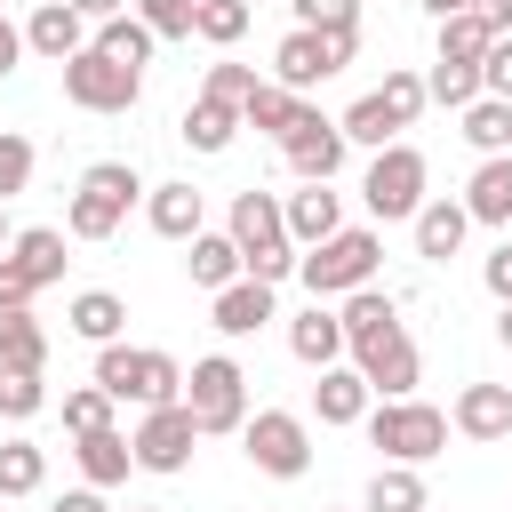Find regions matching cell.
I'll use <instances>...</instances> for the list:
<instances>
[{"label":"cell","instance_id":"1","mask_svg":"<svg viewBox=\"0 0 512 512\" xmlns=\"http://www.w3.org/2000/svg\"><path fill=\"white\" fill-rule=\"evenodd\" d=\"M224 232H232V248H240V280H264V288H280V280L296 272V240H288V224H280V192H264V184L232 192V216H224Z\"/></svg>","mask_w":512,"mask_h":512},{"label":"cell","instance_id":"2","mask_svg":"<svg viewBox=\"0 0 512 512\" xmlns=\"http://www.w3.org/2000/svg\"><path fill=\"white\" fill-rule=\"evenodd\" d=\"M136 200H144L136 160H88L80 184H72V208H64V240H112Z\"/></svg>","mask_w":512,"mask_h":512},{"label":"cell","instance_id":"3","mask_svg":"<svg viewBox=\"0 0 512 512\" xmlns=\"http://www.w3.org/2000/svg\"><path fill=\"white\" fill-rule=\"evenodd\" d=\"M376 264H384L376 224H344V232H328L320 248L296 256V280L312 288V304H336V296H352V288H376Z\"/></svg>","mask_w":512,"mask_h":512},{"label":"cell","instance_id":"4","mask_svg":"<svg viewBox=\"0 0 512 512\" xmlns=\"http://www.w3.org/2000/svg\"><path fill=\"white\" fill-rule=\"evenodd\" d=\"M96 392L136 400V408H168V400H184V368L160 344H96Z\"/></svg>","mask_w":512,"mask_h":512},{"label":"cell","instance_id":"5","mask_svg":"<svg viewBox=\"0 0 512 512\" xmlns=\"http://www.w3.org/2000/svg\"><path fill=\"white\" fill-rule=\"evenodd\" d=\"M368 448H384V464H432L440 448H448V408H432V400H376L368 416Z\"/></svg>","mask_w":512,"mask_h":512},{"label":"cell","instance_id":"6","mask_svg":"<svg viewBox=\"0 0 512 512\" xmlns=\"http://www.w3.org/2000/svg\"><path fill=\"white\" fill-rule=\"evenodd\" d=\"M184 408H192L200 440H216V432H240V424H248V368H240L232 352H208V360H192V368H184Z\"/></svg>","mask_w":512,"mask_h":512},{"label":"cell","instance_id":"7","mask_svg":"<svg viewBox=\"0 0 512 512\" xmlns=\"http://www.w3.org/2000/svg\"><path fill=\"white\" fill-rule=\"evenodd\" d=\"M240 456L264 472V480H304L312 472V424L296 408H256L240 424Z\"/></svg>","mask_w":512,"mask_h":512},{"label":"cell","instance_id":"8","mask_svg":"<svg viewBox=\"0 0 512 512\" xmlns=\"http://www.w3.org/2000/svg\"><path fill=\"white\" fill-rule=\"evenodd\" d=\"M352 56H360V32H296V24H288V40L272 48V88L312 96V88L336 80Z\"/></svg>","mask_w":512,"mask_h":512},{"label":"cell","instance_id":"9","mask_svg":"<svg viewBox=\"0 0 512 512\" xmlns=\"http://www.w3.org/2000/svg\"><path fill=\"white\" fill-rule=\"evenodd\" d=\"M424 184H432L424 152H416V144H384V152L368 160V176H360V200H368L376 224H400V216L424 208Z\"/></svg>","mask_w":512,"mask_h":512},{"label":"cell","instance_id":"10","mask_svg":"<svg viewBox=\"0 0 512 512\" xmlns=\"http://www.w3.org/2000/svg\"><path fill=\"white\" fill-rule=\"evenodd\" d=\"M192 448H200V424H192V408H184V400H168V408H144V424L128 432V456H136V472H160V480H176V472L192 464Z\"/></svg>","mask_w":512,"mask_h":512},{"label":"cell","instance_id":"11","mask_svg":"<svg viewBox=\"0 0 512 512\" xmlns=\"http://www.w3.org/2000/svg\"><path fill=\"white\" fill-rule=\"evenodd\" d=\"M56 72H64V104H80V112H136V96H144V72H128V64H112L96 48H80Z\"/></svg>","mask_w":512,"mask_h":512},{"label":"cell","instance_id":"12","mask_svg":"<svg viewBox=\"0 0 512 512\" xmlns=\"http://www.w3.org/2000/svg\"><path fill=\"white\" fill-rule=\"evenodd\" d=\"M352 368H360V384H368L376 400H416V384H424V352H416V336H408V328H392V336L360 344V352H352Z\"/></svg>","mask_w":512,"mask_h":512},{"label":"cell","instance_id":"13","mask_svg":"<svg viewBox=\"0 0 512 512\" xmlns=\"http://www.w3.org/2000/svg\"><path fill=\"white\" fill-rule=\"evenodd\" d=\"M280 152H288L296 184H336V168H344V152H352V144H344V128H336V120L304 112V128H296V136H288Z\"/></svg>","mask_w":512,"mask_h":512},{"label":"cell","instance_id":"14","mask_svg":"<svg viewBox=\"0 0 512 512\" xmlns=\"http://www.w3.org/2000/svg\"><path fill=\"white\" fill-rule=\"evenodd\" d=\"M448 432H464V440H512V384H464L456 400H448Z\"/></svg>","mask_w":512,"mask_h":512},{"label":"cell","instance_id":"15","mask_svg":"<svg viewBox=\"0 0 512 512\" xmlns=\"http://www.w3.org/2000/svg\"><path fill=\"white\" fill-rule=\"evenodd\" d=\"M280 224H288V240H296V256H304V248H320L328 232H344V192H328V184H296V192L280 200Z\"/></svg>","mask_w":512,"mask_h":512},{"label":"cell","instance_id":"16","mask_svg":"<svg viewBox=\"0 0 512 512\" xmlns=\"http://www.w3.org/2000/svg\"><path fill=\"white\" fill-rule=\"evenodd\" d=\"M24 48H32L40 64H72V56L88 48V24H80L64 0H40V8L24 16Z\"/></svg>","mask_w":512,"mask_h":512},{"label":"cell","instance_id":"17","mask_svg":"<svg viewBox=\"0 0 512 512\" xmlns=\"http://www.w3.org/2000/svg\"><path fill=\"white\" fill-rule=\"evenodd\" d=\"M144 224H152L160 240H192V232H208V200H200V184H144Z\"/></svg>","mask_w":512,"mask_h":512},{"label":"cell","instance_id":"18","mask_svg":"<svg viewBox=\"0 0 512 512\" xmlns=\"http://www.w3.org/2000/svg\"><path fill=\"white\" fill-rule=\"evenodd\" d=\"M288 352L320 376V368H336L344 360V320H336V304H304L296 320H288Z\"/></svg>","mask_w":512,"mask_h":512},{"label":"cell","instance_id":"19","mask_svg":"<svg viewBox=\"0 0 512 512\" xmlns=\"http://www.w3.org/2000/svg\"><path fill=\"white\" fill-rule=\"evenodd\" d=\"M368 408H376V392L360 384V368H352V360L320 368V384H312V416H320V424H360Z\"/></svg>","mask_w":512,"mask_h":512},{"label":"cell","instance_id":"20","mask_svg":"<svg viewBox=\"0 0 512 512\" xmlns=\"http://www.w3.org/2000/svg\"><path fill=\"white\" fill-rule=\"evenodd\" d=\"M464 216H472V224L512 232V152H496V160H480V168H472V184H464Z\"/></svg>","mask_w":512,"mask_h":512},{"label":"cell","instance_id":"21","mask_svg":"<svg viewBox=\"0 0 512 512\" xmlns=\"http://www.w3.org/2000/svg\"><path fill=\"white\" fill-rule=\"evenodd\" d=\"M408 224H416V256H424V264H448V256L464 248V232H472L464 200H424Z\"/></svg>","mask_w":512,"mask_h":512},{"label":"cell","instance_id":"22","mask_svg":"<svg viewBox=\"0 0 512 512\" xmlns=\"http://www.w3.org/2000/svg\"><path fill=\"white\" fill-rule=\"evenodd\" d=\"M8 264H16V272H24V288L40 296L48 280H64V264H72V256H64V232H56V224H32V232H16V240H8Z\"/></svg>","mask_w":512,"mask_h":512},{"label":"cell","instance_id":"23","mask_svg":"<svg viewBox=\"0 0 512 512\" xmlns=\"http://www.w3.org/2000/svg\"><path fill=\"white\" fill-rule=\"evenodd\" d=\"M208 320H216V336H256V328L280 320V312H272V288H264V280H232V288H216Z\"/></svg>","mask_w":512,"mask_h":512},{"label":"cell","instance_id":"24","mask_svg":"<svg viewBox=\"0 0 512 512\" xmlns=\"http://www.w3.org/2000/svg\"><path fill=\"white\" fill-rule=\"evenodd\" d=\"M72 464H80V488H120V480L136 472V456H128V432H120V424H112V432L72 440Z\"/></svg>","mask_w":512,"mask_h":512},{"label":"cell","instance_id":"25","mask_svg":"<svg viewBox=\"0 0 512 512\" xmlns=\"http://www.w3.org/2000/svg\"><path fill=\"white\" fill-rule=\"evenodd\" d=\"M0 368L48 376V328L32 320V304H0Z\"/></svg>","mask_w":512,"mask_h":512},{"label":"cell","instance_id":"26","mask_svg":"<svg viewBox=\"0 0 512 512\" xmlns=\"http://www.w3.org/2000/svg\"><path fill=\"white\" fill-rule=\"evenodd\" d=\"M304 96H288V88H272V80H256V96L240 104V128H256V136H272V144H288L296 128H304Z\"/></svg>","mask_w":512,"mask_h":512},{"label":"cell","instance_id":"27","mask_svg":"<svg viewBox=\"0 0 512 512\" xmlns=\"http://www.w3.org/2000/svg\"><path fill=\"white\" fill-rule=\"evenodd\" d=\"M184 272H192V288H232L240 280V248H232V232H192L184 240Z\"/></svg>","mask_w":512,"mask_h":512},{"label":"cell","instance_id":"28","mask_svg":"<svg viewBox=\"0 0 512 512\" xmlns=\"http://www.w3.org/2000/svg\"><path fill=\"white\" fill-rule=\"evenodd\" d=\"M64 328H72L80 344H120V328H128V304H120L112 288H80V296H72V312H64Z\"/></svg>","mask_w":512,"mask_h":512},{"label":"cell","instance_id":"29","mask_svg":"<svg viewBox=\"0 0 512 512\" xmlns=\"http://www.w3.org/2000/svg\"><path fill=\"white\" fill-rule=\"evenodd\" d=\"M360 512H432V496H424V472H416V464H376V480H368Z\"/></svg>","mask_w":512,"mask_h":512},{"label":"cell","instance_id":"30","mask_svg":"<svg viewBox=\"0 0 512 512\" xmlns=\"http://www.w3.org/2000/svg\"><path fill=\"white\" fill-rule=\"evenodd\" d=\"M88 48H96V56H112V64H128V72H144L160 40H152V32H144V24H136L128 8H120V16H104V24L88 32Z\"/></svg>","mask_w":512,"mask_h":512},{"label":"cell","instance_id":"31","mask_svg":"<svg viewBox=\"0 0 512 512\" xmlns=\"http://www.w3.org/2000/svg\"><path fill=\"white\" fill-rule=\"evenodd\" d=\"M456 128H464V144H472L480 160L512 152V104H496V96H472V104L456 112Z\"/></svg>","mask_w":512,"mask_h":512},{"label":"cell","instance_id":"32","mask_svg":"<svg viewBox=\"0 0 512 512\" xmlns=\"http://www.w3.org/2000/svg\"><path fill=\"white\" fill-rule=\"evenodd\" d=\"M336 128H344V144H368V152H384V144H400V120H392V104H384L376 88H368V96H352Z\"/></svg>","mask_w":512,"mask_h":512},{"label":"cell","instance_id":"33","mask_svg":"<svg viewBox=\"0 0 512 512\" xmlns=\"http://www.w3.org/2000/svg\"><path fill=\"white\" fill-rule=\"evenodd\" d=\"M232 136H240V112L232 104H208V96L184 104V144L192 152H232Z\"/></svg>","mask_w":512,"mask_h":512},{"label":"cell","instance_id":"34","mask_svg":"<svg viewBox=\"0 0 512 512\" xmlns=\"http://www.w3.org/2000/svg\"><path fill=\"white\" fill-rule=\"evenodd\" d=\"M40 480H48V448L40 440H0V496H40Z\"/></svg>","mask_w":512,"mask_h":512},{"label":"cell","instance_id":"35","mask_svg":"<svg viewBox=\"0 0 512 512\" xmlns=\"http://www.w3.org/2000/svg\"><path fill=\"white\" fill-rule=\"evenodd\" d=\"M472 96H480V64H440V56H432V72H424V104L464 112Z\"/></svg>","mask_w":512,"mask_h":512},{"label":"cell","instance_id":"36","mask_svg":"<svg viewBox=\"0 0 512 512\" xmlns=\"http://www.w3.org/2000/svg\"><path fill=\"white\" fill-rule=\"evenodd\" d=\"M488 48H496V32H488V24H480V16H472V8H464V16H448V24H440V64H480V56H488Z\"/></svg>","mask_w":512,"mask_h":512},{"label":"cell","instance_id":"37","mask_svg":"<svg viewBox=\"0 0 512 512\" xmlns=\"http://www.w3.org/2000/svg\"><path fill=\"white\" fill-rule=\"evenodd\" d=\"M192 32H200L208 48H232V40L248 32V0H192Z\"/></svg>","mask_w":512,"mask_h":512},{"label":"cell","instance_id":"38","mask_svg":"<svg viewBox=\"0 0 512 512\" xmlns=\"http://www.w3.org/2000/svg\"><path fill=\"white\" fill-rule=\"evenodd\" d=\"M112 392H96V384H80V392H64V432L72 440H88V432H112Z\"/></svg>","mask_w":512,"mask_h":512},{"label":"cell","instance_id":"39","mask_svg":"<svg viewBox=\"0 0 512 512\" xmlns=\"http://www.w3.org/2000/svg\"><path fill=\"white\" fill-rule=\"evenodd\" d=\"M40 408H48V384L24 368H0V424H32Z\"/></svg>","mask_w":512,"mask_h":512},{"label":"cell","instance_id":"40","mask_svg":"<svg viewBox=\"0 0 512 512\" xmlns=\"http://www.w3.org/2000/svg\"><path fill=\"white\" fill-rule=\"evenodd\" d=\"M296 32H360V0H288Z\"/></svg>","mask_w":512,"mask_h":512},{"label":"cell","instance_id":"41","mask_svg":"<svg viewBox=\"0 0 512 512\" xmlns=\"http://www.w3.org/2000/svg\"><path fill=\"white\" fill-rule=\"evenodd\" d=\"M128 16L152 40H192V0H128Z\"/></svg>","mask_w":512,"mask_h":512},{"label":"cell","instance_id":"42","mask_svg":"<svg viewBox=\"0 0 512 512\" xmlns=\"http://www.w3.org/2000/svg\"><path fill=\"white\" fill-rule=\"evenodd\" d=\"M200 96H208V104H232V112H240V104L256 96V64H208Z\"/></svg>","mask_w":512,"mask_h":512},{"label":"cell","instance_id":"43","mask_svg":"<svg viewBox=\"0 0 512 512\" xmlns=\"http://www.w3.org/2000/svg\"><path fill=\"white\" fill-rule=\"evenodd\" d=\"M376 96L392 104V120H400V128H416V112H424V72H408V64H392Z\"/></svg>","mask_w":512,"mask_h":512},{"label":"cell","instance_id":"44","mask_svg":"<svg viewBox=\"0 0 512 512\" xmlns=\"http://www.w3.org/2000/svg\"><path fill=\"white\" fill-rule=\"evenodd\" d=\"M32 160H40V152H32V136H8V128H0V208L32 184Z\"/></svg>","mask_w":512,"mask_h":512},{"label":"cell","instance_id":"45","mask_svg":"<svg viewBox=\"0 0 512 512\" xmlns=\"http://www.w3.org/2000/svg\"><path fill=\"white\" fill-rule=\"evenodd\" d=\"M480 96H496V104H512V32L480 56Z\"/></svg>","mask_w":512,"mask_h":512},{"label":"cell","instance_id":"46","mask_svg":"<svg viewBox=\"0 0 512 512\" xmlns=\"http://www.w3.org/2000/svg\"><path fill=\"white\" fill-rule=\"evenodd\" d=\"M480 280H488V296H496V304H512V232L496 240V256L480 264Z\"/></svg>","mask_w":512,"mask_h":512},{"label":"cell","instance_id":"47","mask_svg":"<svg viewBox=\"0 0 512 512\" xmlns=\"http://www.w3.org/2000/svg\"><path fill=\"white\" fill-rule=\"evenodd\" d=\"M24 64V24H8V8H0V80Z\"/></svg>","mask_w":512,"mask_h":512},{"label":"cell","instance_id":"48","mask_svg":"<svg viewBox=\"0 0 512 512\" xmlns=\"http://www.w3.org/2000/svg\"><path fill=\"white\" fill-rule=\"evenodd\" d=\"M464 8H472V16H480V24H488V32H496V40H504V32H512V0H464Z\"/></svg>","mask_w":512,"mask_h":512},{"label":"cell","instance_id":"49","mask_svg":"<svg viewBox=\"0 0 512 512\" xmlns=\"http://www.w3.org/2000/svg\"><path fill=\"white\" fill-rule=\"evenodd\" d=\"M48 512H112V504H104V488H64Z\"/></svg>","mask_w":512,"mask_h":512},{"label":"cell","instance_id":"50","mask_svg":"<svg viewBox=\"0 0 512 512\" xmlns=\"http://www.w3.org/2000/svg\"><path fill=\"white\" fill-rule=\"evenodd\" d=\"M80 24H104V16H120V0H64Z\"/></svg>","mask_w":512,"mask_h":512},{"label":"cell","instance_id":"51","mask_svg":"<svg viewBox=\"0 0 512 512\" xmlns=\"http://www.w3.org/2000/svg\"><path fill=\"white\" fill-rule=\"evenodd\" d=\"M416 8H424L432 24H448V16H464V0H416Z\"/></svg>","mask_w":512,"mask_h":512},{"label":"cell","instance_id":"52","mask_svg":"<svg viewBox=\"0 0 512 512\" xmlns=\"http://www.w3.org/2000/svg\"><path fill=\"white\" fill-rule=\"evenodd\" d=\"M496 344L512 352V304H496Z\"/></svg>","mask_w":512,"mask_h":512},{"label":"cell","instance_id":"53","mask_svg":"<svg viewBox=\"0 0 512 512\" xmlns=\"http://www.w3.org/2000/svg\"><path fill=\"white\" fill-rule=\"evenodd\" d=\"M8 240H16V232H8V208H0V256H8Z\"/></svg>","mask_w":512,"mask_h":512},{"label":"cell","instance_id":"54","mask_svg":"<svg viewBox=\"0 0 512 512\" xmlns=\"http://www.w3.org/2000/svg\"><path fill=\"white\" fill-rule=\"evenodd\" d=\"M128 512H160V504H128Z\"/></svg>","mask_w":512,"mask_h":512}]
</instances>
